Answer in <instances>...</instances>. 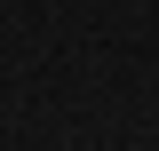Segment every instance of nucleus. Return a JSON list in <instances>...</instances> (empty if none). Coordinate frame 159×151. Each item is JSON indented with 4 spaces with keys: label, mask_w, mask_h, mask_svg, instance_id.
Masks as SVG:
<instances>
[]
</instances>
